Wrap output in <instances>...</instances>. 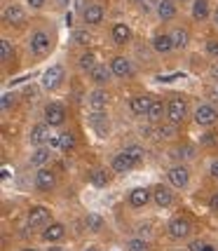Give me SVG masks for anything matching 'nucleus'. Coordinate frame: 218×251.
Wrapping results in <instances>:
<instances>
[{"instance_id":"obj_42","label":"nucleus","mask_w":218,"mask_h":251,"mask_svg":"<svg viewBox=\"0 0 218 251\" xmlns=\"http://www.w3.org/2000/svg\"><path fill=\"white\" fill-rule=\"evenodd\" d=\"M207 52L211 56H218V40H209V43H207Z\"/></svg>"},{"instance_id":"obj_21","label":"nucleus","mask_w":218,"mask_h":251,"mask_svg":"<svg viewBox=\"0 0 218 251\" xmlns=\"http://www.w3.org/2000/svg\"><path fill=\"white\" fill-rule=\"evenodd\" d=\"M129 38H131L129 26H124V24H115V26H113V40H115L118 45L127 43Z\"/></svg>"},{"instance_id":"obj_16","label":"nucleus","mask_w":218,"mask_h":251,"mask_svg":"<svg viewBox=\"0 0 218 251\" xmlns=\"http://www.w3.org/2000/svg\"><path fill=\"white\" fill-rule=\"evenodd\" d=\"M134 167H136V162L129 160L124 153L115 155V160H113V169H115L118 174H124V172H129V169H134Z\"/></svg>"},{"instance_id":"obj_28","label":"nucleus","mask_w":218,"mask_h":251,"mask_svg":"<svg viewBox=\"0 0 218 251\" xmlns=\"http://www.w3.org/2000/svg\"><path fill=\"white\" fill-rule=\"evenodd\" d=\"M162 115H167V106H164L162 101H155L150 113H148V118H150V122H160L162 120Z\"/></svg>"},{"instance_id":"obj_26","label":"nucleus","mask_w":218,"mask_h":251,"mask_svg":"<svg viewBox=\"0 0 218 251\" xmlns=\"http://www.w3.org/2000/svg\"><path fill=\"white\" fill-rule=\"evenodd\" d=\"M89 101H92V106H94V110H101L103 106H106V101H108V97H106V92H103V89H94V92L89 94Z\"/></svg>"},{"instance_id":"obj_15","label":"nucleus","mask_w":218,"mask_h":251,"mask_svg":"<svg viewBox=\"0 0 218 251\" xmlns=\"http://www.w3.org/2000/svg\"><path fill=\"white\" fill-rule=\"evenodd\" d=\"M188 232H190V226H188V221L174 219L171 223H169V235H171L174 240H183V237H188Z\"/></svg>"},{"instance_id":"obj_45","label":"nucleus","mask_w":218,"mask_h":251,"mask_svg":"<svg viewBox=\"0 0 218 251\" xmlns=\"http://www.w3.org/2000/svg\"><path fill=\"white\" fill-rule=\"evenodd\" d=\"M209 207L214 209V211H218V193L214 197H211V202H209Z\"/></svg>"},{"instance_id":"obj_31","label":"nucleus","mask_w":218,"mask_h":251,"mask_svg":"<svg viewBox=\"0 0 218 251\" xmlns=\"http://www.w3.org/2000/svg\"><path fill=\"white\" fill-rule=\"evenodd\" d=\"M122 153L127 155L129 160H134L136 164H139V162L143 160V148H141V146H127V148H124Z\"/></svg>"},{"instance_id":"obj_35","label":"nucleus","mask_w":218,"mask_h":251,"mask_svg":"<svg viewBox=\"0 0 218 251\" xmlns=\"http://www.w3.org/2000/svg\"><path fill=\"white\" fill-rule=\"evenodd\" d=\"M202 146H218V131H207L202 139H199Z\"/></svg>"},{"instance_id":"obj_47","label":"nucleus","mask_w":218,"mask_h":251,"mask_svg":"<svg viewBox=\"0 0 218 251\" xmlns=\"http://www.w3.org/2000/svg\"><path fill=\"white\" fill-rule=\"evenodd\" d=\"M211 174H214V176H216V178H218V160H216V162H214V164H211Z\"/></svg>"},{"instance_id":"obj_19","label":"nucleus","mask_w":218,"mask_h":251,"mask_svg":"<svg viewBox=\"0 0 218 251\" xmlns=\"http://www.w3.org/2000/svg\"><path fill=\"white\" fill-rule=\"evenodd\" d=\"M157 14H160V19H164V22L174 19V14H176L174 2H171V0H160V2H157Z\"/></svg>"},{"instance_id":"obj_10","label":"nucleus","mask_w":218,"mask_h":251,"mask_svg":"<svg viewBox=\"0 0 218 251\" xmlns=\"http://www.w3.org/2000/svg\"><path fill=\"white\" fill-rule=\"evenodd\" d=\"M110 71H113V75H118V77L131 75L129 59H127V56H115V59H113V64H110Z\"/></svg>"},{"instance_id":"obj_17","label":"nucleus","mask_w":218,"mask_h":251,"mask_svg":"<svg viewBox=\"0 0 218 251\" xmlns=\"http://www.w3.org/2000/svg\"><path fill=\"white\" fill-rule=\"evenodd\" d=\"M153 47H155V52L167 54L169 50H174V40H171V35H155V38H153Z\"/></svg>"},{"instance_id":"obj_39","label":"nucleus","mask_w":218,"mask_h":251,"mask_svg":"<svg viewBox=\"0 0 218 251\" xmlns=\"http://www.w3.org/2000/svg\"><path fill=\"white\" fill-rule=\"evenodd\" d=\"M160 136H162V139H171V136H174V125L160 127Z\"/></svg>"},{"instance_id":"obj_49","label":"nucleus","mask_w":218,"mask_h":251,"mask_svg":"<svg viewBox=\"0 0 218 251\" xmlns=\"http://www.w3.org/2000/svg\"><path fill=\"white\" fill-rule=\"evenodd\" d=\"M214 22H216V26H218V10H216V14H214Z\"/></svg>"},{"instance_id":"obj_22","label":"nucleus","mask_w":218,"mask_h":251,"mask_svg":"<svg viewBox=\"0 0 218 251\" xmlns=\"http://www.w3.org/2000/svg\"><path fill=\"white\" fill-rule=\"evenodd\" d=\"M110 75H113V71H110L108 66H94V71H92V80H94V82H98V85L108 82Z\"/></svg>"},{"instance_id":"obj_33","label":"nucleus","mask_w":218,"mask_h":251,"mask_svg":"<svg viewBox=\"0 0 218 251\" xmlns=\"http://www.w3.org/2000/svg\"><path fill=\"white\" fill-rule=\"evenodd\" d=\"M127 251H148V242L141 240V237H134L127 244Z\"/></svg>"},{"instance_id":"obj_51","label":"nucleus","mask_w":218,"mask_h":251,"mask_svg":"<svg viewBox=\"0 0 218 251\" xmlns=\"http://www.w3.org/2000/svg\"><path fill=\"white\" fill-rule=\"evenodd\" d=\"M49 251H61V249H49Z\"/></svg>"},{"instance_id":"obj_6","label":"nucleus","mask_w":218,"mask_h":251,"mask_svg":"<svg viewBox=\"0 0 218 251\" xmlns=\"http://www.w3.org/2000/svg\"><path fill=\"white\" fill-rule=\"evenodd\" d=\"M169 181H171L174 188H186L188 181H190V174H188V169L183 164H176V167L169 169Z\"/></svg>"},{"instance_id":"obj_32","label":"nucleus","mask_w":218,"mask_h":251,"mask_svg":"<svg viewBox=\"0 0 218 251\" xmlns=\"http://www.w3.org/2000/svg\"><path fill=\"white\" fill-rule=\"evenodd\" d=\"M12 54H14V50H12V45H10V40H0V59L2 61H7V59H12Z\"/></svg>"},{"instance_id":"obj_14","label":"nucleus","mask_w":218,"mask_h":251,"mask_svg":"<svg viewBox=\"0 0 218 251\" xmlns=\"http://www.w3.org/2000/svg\"><path fill=\"white\" fill-rule=\"evenodd\" d=\"M49 136H52V131H49V125H35L31 129V143L35 146H43V143L49 141Z\"/></svg>"},{"instance_id":"obj_44","label":"nucleus","mask_w":218,"mask_h":251,"mask_svg":"<svg viewBox=\"0 0 218 251\" xmlns=\"http://www.w3.org/2000/svg\"><path fill=\"white\" fill-rule=\"evenodd\" d=\"M176 157H188V155H193L190 153V148H176Z\"/></svg>"},{"instance_id":"obj_53","label":"nucleus","mask_w":218,"mask_h":251,"mask_svg":"<svg viewBox=\"0 0 218 251\" xmlns=\"http://www.w3.org/2000/svg\"><path fill=\"white\" fill-rule=\"evenodd\" d=\"M87 251H94V249H87Z\"/></svg>"},{"instance_id":"obj_41","label":"nucleus","mask_w":218,"mask_h":251,"mask_svg":"<svg viewBox=\"0 0 218 251\" xmlns=\"http://www.w3.org/2000/svg\"><path fill=\"white\" fill-rule=\"evenodd\" d=\"M47 143H49V148H61V134H52Z\"/></svg>"},{"instance_id":"obj_30","label":"nucleus","mask_w":218,"mask_h":251,"mask_svg":"<svg viewBox=\"0 0 218 251\" xmlns=\"http://www.w3.org/2000/svg\"><path fill=\"white\" fill-rule=\"evenodd\" d=\"M171 40H174V47H186L188 45V31L186 28H176L174 33H171Z\"/></svg>"},{"instance_id":"obj_40","label":"nucleus","mask_w":218,"mask_h":251,"mask_svg":"<svg viewBox=\"0 0 218 251\" xmlns=\"http://www.w3.org/2000/svg\"><path fill=\"white\" fill-rule=\"evenodd\" d=\"M150 232H153V230H150V223H141V226H139V235H141V240L150 237Z\"/></svg>"},{"instance_id":"obj_7","label":"nucleus","mask_w":218,"mask_h":251,"mask_svg":"<svg viewBox=\"0 0 218 251\" xmlns=\"http://www.w3.org/2000/svg\"><path fill=\"white\" fill-rule=\"evenodd\" d=\"M28 226H31V228H43V226H49V211H47L45 207L31 209V214H28Z\"/></svg>"},{"instance_id":"obj_23","label":"nucleus","mask_w":218,"mask_h":251,"mask_svg":"<svg viewBox=\"0 0 218 251\" xmlns=\"http://www.w3.org/2000/svg\"><path fill=\"white\" fill-rule=\"evenodd\" d=\"M101 19H103V7H98V5L85 7V22L87 24H98Z\"/></svg>"},{"instance_id":"obj_1","label":"nucleus","mask_w":218,"mask_h":251,"mask_svg":"<svg viewBox=\"0 0 218 251\" xmlns=\"http://www.w3.org/2000/svg\"><path fill=\"white\" fill-rule=\"evenodd\" d=\"M186 115H188V103H186V99L176 97V99H171V101L167 103V118H169V122H171V125H178V122H183V120H186Z\"/></svg>"},{"instance_id":"obj_29","label":"nucleus","mask_w":218,"mask_h":251,"mask_svg":"<svg viewBox=\"0 0 218 251\" xmlns=\"http://www.w3.org/2000/svg\"><path fill=\"white\" fill-rule=\"evenodd\" d=\"M75 148V134L73 131H61V148L59 151H73Z\"/></svg>"},{"instance_id":"obj_27","label":"nucleus","mask_w":218,"mask_h":251,"mask_svg":"<svg viewBox=\"0 0 218 251\" xmlns=\"http://www.w3.org/2000/svg\"><path fill=\"white\" fill-rule=\"evenodd\" d=\"M92 183L97 188H106L108 186V174H106V169H92Z\"/></svg>"},{"instance_id":"obj_4","label":"nucleus","mask_w":218,"mask_h":251,"mask_svg":"<svg viewBox=\"0 0 218 251\" xmlns=\"http://www.w3.org/2000/svg\"><path fill=\"white\" fill-rule=\"evenodd\" d=\"M216 120H218V110L214 108V106H209V103L197 106V110H195V122H197V125L209 127V125H214Z\"/></svg>"},{"instance_id":"obj_38","label":"nucleus","mask_w":218,"mask_h":251,"mask_svg":"<svg viewBox=\"0 0 218 251\" xmlns=\"http://www.w3.org/2000/svg\"><path fill=\"white\" fill-rule=\"evenodd\" d=\"M2 110H10V106H14V94H2Z\"/></svg>"},{"instance_id":"obj_24","label":"nucleus","mask_w":218,"mask_h":251,"mask_svg":"<svg viewBox=\"0 0 218 251\" xmlns=\"http://www.w3.org/2000/svg\"><path fill=\"white\" fill-rule=\"evenodd\" d=\"M193 17H195L197 22L207 19L209 17V0H195V5H193Z\"/></svg>"},{"instance_id":"obj_9","label":"nucleus","mask_w":218,"mask_h":251,"mask_svg":"<svg viewBox=\"0 0 218 251\" xmlns=\"http://www.w3.org/2000/svg\"><path fill=\"white\" fill-rule=\"evenodd\" d=\"M153 103L155 101L150 97H145V94H143V97L131 99V113H134V115H148L150 108H153Z\"/></svg>"},{"instance_id":"obj_20","label":"nucleus","mask_w":218,"mask_h":251,"mask_svg":"<svg viewBox=\"0 0 218 251\" xmlns=\"http://www.w3.org/2000/svg\"><path fill=\"white\" fill-rule=\"evenodd\" d=\"M61 237H64V226L61 223H52L43 232V240H47V242H56V240H61Z\"/></svg>"},{"instance_id":"obj_8","label":"nucleus","mask_w":218,"mask_h":251,"mask_svg":"<svg viewBox=\"0 0 218 251\" xmlns=\"http://www.w3.org/2000/svg\"><path fill=\"white\" fill-rule=\"evenodd\" d=\"M54 172L52 169H47V167H43V169H38V174H35V186L40 188V190H49V188H54Z\"/></svg>"},{"instance_id":"obj_43","label":"nucleus","mask_w":218,"mask_h":251,"mask_svg":"<svg viewBox=\"0 0 218 251\" xmlns=\"http://www.w3.org/2000/svg\"><path fill=\"white\" fill-rule=\"evenodd\" d=\"M204 249H207V244H204V242H199V240L190 242V251H204Z\"/></svg>"},{"instance_id":"obj_50","label":"nucleus","mask_w":218,"mask_h":251,"mask_svg":"<svg viewBox=\"0 0 218 251\" xmlns=\"http://www.w3.org/2000/svg\"><path fill=\"white\" fill-rule=\"evenodd\" d=\"M204 251H214V249H211V247H207V249H204Z\"/></svg>"},{"instance_id":"obj_13","label":"nucleus","mask_w":218,"mask_h":251,"mask_svg":"<svg viewBox=\"0 0 218 251\" xmlns=\"http://www.w3.org/2000/svg\"><path fill=\"white\" fill-rule=\"evenodd\" d=\"M89 122H92V127L97 129L98 136L108 134V118H106V113H101V110H94V113L89 115Z\"/></svg>"},{"instance_id":"obj_46","label":"nucleus","mask_w":218,"mask_h":251,"mask_svg":"<svg viewBox=\"0 0 218 251\" xmlns=\"http://www.w3.org/2000/svg\"><path fill=\"white\" fill-rule=\"evenodd\" d=\"M28 5H31V7H43L45 0H28Z\"/></svg>"},{"instance_id":"obj_48","label":"nucleus","mask_w":218,"mask_h":251,"mask_svg":"<svg viewBox=\"0 0 218 251\" xmlns=\"http://www.w3.org/2000/svg\"><path fill=\"white\" fill-rule=\"evenodd\" d=\"M211 75L218 77V66H214V68H211Z\"/></svg>"},{"instance_id":"obj_52","label":"nucleus","mask_w":218,"mask_h":251,"mask_svg":"<svg viewBox=\"0 0 218 251\" xmlns=\"http://www.w3.org/2000/svg\"><path fill=\"white\" fill-rule=\"evenodd\" d=\"M24 251H35V249H24Z\"/></svg>"},{"instance_id":"obj_5","label":"nucleus","mask_w":218,"mask_h":251,"mask_svg":"<svg viewBox=\"0 0 218 251\" xmlns=\"http://www.w3.org/2000/svg\"><path fill=\"white\" fill-rule=\"evenodd\" d=\"M64 120H66V108L61 103H49L45 108V125L56 127V125H64Z\"/></svg>"},{"instance_id":"obj_18","label":"nucleus","mask_w":218,"mask_h":251,"mask_svg":"<svg viewBox=\"0 0 218 251\" xmlns=\"http://www.w3.org/2000/svg\"><path fill=\"white\" fill-rule=\"evenodd\" d=\"M24 19H26V12L19 5H10L5 10V22L7 24H24Z\"/></svg>"},{"instance_id":"obj_25","label":"nucleus","mask_w":218,"mask_h":251,"mask_svg":"<svg viewBox=\"0 0 218 251\" xmlns=\"http://www.w3.org/2000/svg\"><path fill=\"white\" fill-rule=\"evenodd\" d=\"M47 162H49V151H47V148H38V151L31 155V164H33V167H40V169H43Z\"/></svg>"},{"instance_id":"obj_34","label":"nucleus","mask_w":218,"mask_h":251,"mask_svg":"<svg viewBox=\"0 0 218 251\" xmlns=\"http://www.w3.org/2000/svg\"><path fill=\"white\" fill-rule=\"evenodd\" d=\"M80 68L82 71H94V54L92 52H85L80 56Z\"/></svg>"},{"instance_id":"obj_37","label":"nucleus","mask_w":218,"mask_h":251,"mask_svg":"<svg viewBox=\"0 0 218 251\" xmlns=\"http://www.w3.org/2000/svg\"><path fill=\"white\" fill-rule=\"evenodd\" d=\"M75 40L80 45H89V40H92V35H89L87 31H75Z\"/></svg>"},{"instance_id":"obj_2","label":"nucleus","mask_w":218,"mask_h":251,"mask_svg":"<svg viewBox=\"0 0 218 251\" xmlns=\"http://www.w3.org/2000/svg\"><path fill=\"white\" fill-rule=\"evenodd\" d=\"M49 45H52V40H49V35L45 31H35L31 35V40H28V47H31V52L33 54H38V56H43L49 52Z\"/></svg>"},{"instance_id":"obj_12","label":"nucleus","mask_w":218,"mask_h":251,"mask_svg":"<svg viewBox=\"0 0 218 251\" xmlns=\"http://www.w3.org/2000/svg\"><path fill=\"white\" fill-rule=\"evenodd\" d=\"M150 190L148 188H134L131 190V195H129V202H131V207H136V209H141L145 207L148 202H150Z\"/></svg>"},{"instance_id":"obj_3","label":"nucleus","mask_w":218,"mask_h":251,"mask_svg":"<svg viewBox=\"0 0 218 251\" xmlns=\"http://www.w3.org/2000/svg\"><path fill=\"white\" fill-rule=\"evenodd\" d=\"M61 82H64V68L59 64L49 66V68L43 73V87L45 89H56Z\"/></svg>"},{"instance_id":"obj_36","label":"nucleus","mask_w":218,"mask_h":251,"mask_svg":"<svg viewBox=\"0 0 218 251\" xmlns=\"http://www.w3.org/2000/svg\"><path fill=\"white\" fill-rule=\"evenodd\" d=\"M87 226H89V230H101L103 221H101V216H94V214H89V216H87Z\"/></svg>"},{"instance_id":"obj_11","label":"nucleus","mask_w":218,"mask_h":251,"mask_svg":"<svg viewBox=\"0 0 218 251\" xmlns=\"http://www.w3.org/2000/svg\"><path fill=\"white\" fill-rule=\"evenodd\" d=\"M153 202L157 204V207H171V202H174V195H171V190L164 186H157L153 190Z\"/></svg>"}]
</instances>
